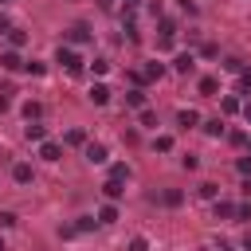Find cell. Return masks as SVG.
I'll use <instances>...</instances> for the list:
<instances>
[{"instance_id": "15", "label": "cell", "mask_w": 251, "mask_h": 251, "mask_svg": "<svg viewBox=\"0 0 251 251\" xmlns=\"http://www.w3.org/2000/svg\"><path fill=\"white\" fill-rule=\"evenodd\" d=\"M126 106H133V110H141V106H145V90H141V86H133V90H126Z\"/></svg>"}, {"instance_id": "43", "label": "cell", "mask_w": 251, "mask_h": 251, "mask_svg": "<svg viewBox=\"0 0 251 251\" xmlns=\"http://www.w3.org/2000/svg\"><path fill=\"white\" fill-rule=\"evenodd\" d=\"M243 251H251V231H247V239H243Z\"/></svg>"}, {"instance_id": "46", "label": "cell", "mask_w": 251, "mask_h": 251, "mask_svg": "<svg viewBox=\"0 0 251 251\" xmlns=\"http://www.w3.org/2000/svg\"><path fill=\"white\" fill-rule=\"evenodd\" d=\"M247 145H251V137H247Z\"/></svg>"}, {"instance_id": "25", "label": "cell", "mask_w": 251, "mask_h": 251, "mask_svg": "<svg viewBox=\"0 0 251 251\" xmlns=\"http://www.w3.org/2000/svg\"><path fill=\"white\" fill-rule=\"evenodd\" d=\"M8 39H12V47H24V43H27V31H20V27H12V31H8Z\"/></svg>"}, {"instance_id": "33", "label": "cell", "mask_w": 251, "mask_h": 251, "mask_svg": "<svg viewBox=\"0 0 251 251\" xmlns=\"http://www.w3.org/2000/svg\"><path fill=\"white\" fill-rule=\"evenodd\" d=\"M200 55H204V59H216V55H220V47H216V43H204V47H200Z\"/></svg>"}, {"instance_id": "1", "label": "cell", "mask_w": 251, "mask_h": 251, "mask_svg": "<svg viewBox=\"0 0 251 251\" xmlns=\"http://www.w3.org/2000/svg\"><path fill=\"white\" fill-rule=\"evenodd\" d=\"M55 63H59L67 75H82V55H78L75 47H59V51H55Z\"/></svg>"}, {"instance_id": "20", "label": "cell", "mask_w": 251, "mask_h": 251, "mask_svg": "<svg viewBox=\"0 0 251 251\" xmlns=\"http://www.w3.org/2000/svg\"><path fill=\"white\" fill-rule=\"evenodd\" d=\"M204 133H208V137H224V122H220V118H208V122H204Z\"/></svg>"}, {"instance_id": "45", "label": "cell", "mask_w": 251, "mask_h": 251, "mask_svg": "<svg viewBox=\"0 0 251 251\" xmlns=\"http://www.w3.org/2000/svg\"><path fill=\"white\" fill-rule=\"evenodd\" d=\"M126 4H137V0H126Z\"/></svg>"}, {"instance_id": "8", "label": "cell", "mask_w": 251, "mask_h": 251, "mask_svg": "<svg viewBox=\"0 0 251 251\" xmlns=\"http://www.w3.org/2000/svg\"><path fill=\"white\" fill-rule=\"evenodd\" d=\"M86 98H90V102H94V106H106V102H110V86H106V82H94V86H90V94H86Z\"/></svg>"}, {"instance_id": "10", "label": "cell", "mask_w": 251, "mask_h": 251, "mask_svg": "<svg viewBox=\"0 0 251 251\" xmlns=\"http://www.w3.org/2000/svg\"><path fill=\"white\" fill-rule=\"evenodd\" d=\"M141 75H145V82H157V78H161V75H165V63H161V59H149V63H145V71H141Z\"/></svg>"}, {"instance_id": "44", "label": "cell", "mask_w": 251, "mask_h": 251, "mask_svg": "<svg viewBox=\"0 0 251 251\" xmlns=\"http://www.w3.org/2000/svg\"><path fill=\"white\" fill-rule=\"evenodd\" d=\"M0 251H4V239H0Z\"/></svg>"}, {"instance_id": "13", "label": "cell", "mask_w": 251, "mask_h": 251, "mask_svg": "<svg viewBox=\"0 0 251 251\" xmlns=\"http://www.w3.org/2000/svg\"><path fill=\"white\" fill-rule=\"evenodd\" d=\"M67 39H71V43H90V27H86V24H75V27L67 31Z\"/></svg>"}, {"instance_id": "40", "label": "cell", "mask_w": 251, "mask_h": 251, "mask_svg": "<svg viewBox=\"0 0 251 251\" xmlns=\"http://www.w3.org/2000/svg\"><path fill=\"white\" fill-rule=\"evenodd\" d=\"M176 4H180V8L188 12V16H196V4H188V0H176Z\"/></svg>"}, {"instance_id": "23", "label": "cell", "mask_w": 251, "mask_h": 251, "mask_svg": "<svg viewBox=\"0 0 251 251\" xmlns=\"http://www.w3.org/2000/svg\"><path fill=\"white\" fill-rule=\"evenodd\" d=\"M90 71H94L98 78H102V75H110V59H102V55H98V59L90 63Z\"/></svg>"}, {"instance_id": "24", "label": "cell", "mask_w": 251, "mask_h": 251, "mask_svg": "<svg viewBox=\"0 0 251 251\" xmlns=\"http://www.w3.org/2000/svg\"><path fill=\"white\" fill-rule=\"evenodd\" d=\"M200 196H204V200H216V196H220V184L204 180V184H200Z\"/></svg>"}, {"instance_id": "34", "label": "cell", "mask_w": 251, "mask_h": 251, "mask_svg": "<svg viewBox=\"0 0 251 251\" xmlns=\"http://www.w3.org/2000/svg\"><path fill=\"white\" fill-rule=\"evenodd\" d=\"M235 169H239L243 176H251V157H239V161H235Z\"/></svg>"}, {"instance_id": "41", "label": "cell", "mask_w": 251, "mask_h": 251, "mask_svg": "<svg viewBox=\"0 0 251 251\" xmlns=\"http://www.w3.org/2000/svg\"><path fill=\"white\" fill-rule=\"evenodd\" d=\"M243 196L251 200V176H243Z\"/></svg>"}, {"instance_id": "21", "label": "cell", "mask_w": 251, "mask_h": 251, "mask_svg": "<svg viewBox=\"0 0 251 251\" xmlns=\"http://www.w3.org/2000/svg\"><path fill=\"white\" fill-rule=\"evenodd\" d=\"M173 145H176V141H173L169 133H161V137H153V149H157V153H173Z\"/></svg>"}, {"instance_id": "17", "label": "cell", "mask_w": 251, "mask_h": 251, "mask_svg": "<svg viewBox=\"0 0 251 251\" xmlns=\"http://www.w3.org/2000/svg\"><path fill=\"white\" fill-rule=\"evenodd\" d=\"M161 200H165V208H180V204H184V192H180V188H165Z\"/></svg>"}, {"instance_id": "2", "label": "cell", "mask_w": 251, "mask_h": 251, "mask_svg": "<svg viewBox=\"0 0 251 251\" xmlns=\"http://www.w3.org/2000/svg\"><path fill=\"white\" fill-rule=\"evenodd\" d=\"M82 157H86L90 165H106V157H110V153H106V145H102V141H86V145H82Z\"/></svg>"}, {"instance_id": "22", "label": "cell", "mask_w": 251, "mask_h": 251, "mask_svg": "<svg viewBox=\"0 0 251 251\" xmlns=\"http://www.w3.org/2000/svg\"><path fill=\"white\" fill-rule=\"evenodd\" d=\"M239 106H243V102H239L235 94H227V98L220 102V110H224V114H239Z\"/></svg>"}, {"instance_id": "6", "label": "cell", "mask_w": 251, "mask_h": 251, "mask_svg": "<svg viewBox=\"0 0 251 251\" xmlns=\"http://www.w3.org/2000/svg\"><path fill=\"white\" fill-rule=\"evenodd\" d=\"M12 180H16V184H31V180H35L31 165H27V161H16V165H12Z\"/></svg>"}, {"instance_id": "36", "label": "cell", "mask_w": 251, "mask_h": 251, "mask_svg": "<svg viewBox=\"0 0 251 251\" xmlns=\"http://www.w3.org/2000/svg\"><path fill=\"white\" fill-rule=\"evenodd\" d=\"M180 165H184V169H188V173H192V169H200V161H196V157H192V153H188V157H180Z\"/></svg>"}, {"instance_id": "7", "label": "cell", "mask_w": 251, "mask_h": 251, "mask_svg": "<svg viewBox=\"0 0 251 251\" xmlns=\"http://www.w3.org/2000/svg\"><path fill=\"white\" fill-rule=\"evenodd\" d=\"M0 67H4V71H20V67H24L20 51H16V47H12V51H0Z\"/></svg>"}, {"instance_id": "11", "label": "cell", "mask_w": 251, "mask_h": 251, "mask_svg": "<svg viewBox=\"0 0 251 251\" xmlns=\"http://www.w3.org/2000/svg\"><path fill=\"white\" fill-rule=\"evenodd\" d=\"M196 90H200L204 98H216V90H220V78H212V75H204V78L196 82Z\"/></svg>"}, {"instance_id": "19", "label": "cell", "mask_w": 251, "mask_h": 251, "mask_svg": "<svg viewBox=\"0 0 251 251\" xmlns=\"http://www.w3.org/2000/svg\"><path fill=\"white\" fill-rule=\"evenodd\" d=\"M24 118L27 122H39L43 118V102H24Z\"/></svg>"}, {"instance_id": "42", "label": "cell", "mask_w": 251, "mask_h": 251, "mask_svg": "<svg viewBox=\"0 0 251 251\" xmlns=\"http://www.w3.org/2000/svg\"><path fill=\"white\" fill-rule=\"evenodd\" d=\"M4 110H8V98H4V94H0V114H4Z\"/></svg>"}, {"instance_id": "26", "label": "cell", "mask_w": 251, "mask_h": 251, "mask_svg": "<svg viewBox=\"0 0 251 251\" xmlns=\"http://www.w3.org/2000/svg\"><path fill=\"white\" fill-rule=\"evenodd\" d=\"M141 126H149V129H157V114H153L149 106H141Z\"/></svg>"}, {"instance_id": "12", "label": "cell", "mask_w": 251, "mask_h": 251, "mask_svg": "<svg viewBox=\"0 0 251 251\" xmlns=\"http://www.w3.org/2000/svg\"><path fill=\"white\" fill-rule=\"evenodd\" d=\"M176 126H180V129H196V126H200V114H196V110H180V114H176Z\"/></svg>"}, {"instance_id": "37", "label": "cell", "mask_w": 251, "mask_h": 251, "mask_svg": "<svg viewBox=\"0 0 251 251\" xmlns=\"http://www.w3.org/2000/svg\"><path fill=\"white\" fill-rule=\"evenodd\" d=\"M239 82H243V86L251 90V67H243V71H239Z\"/></svg>"}, {"instance_id": "4", "label": "cell", "mask_w": 251, "mask_h": 251, "mask_svg": "<svg viewBox=\"0 0 251 251\" xmlns=\"http://www.w3.org/2000/svg\"><path fill=\"white\" fill-rule=\"evenodd\" d=\"M173 71H176V75H192V71H196V55H192V51H180V55L173 59Z\"/></svg>"}, {"instance_id": "31", "label": "cell", "mask_w": 251, "mask_h": 251, "mask_svg": "<svg viewBox=\"0 0 251 251\" xmlns=\"http://www.w3.org/2000/svg\"><path fill=\"white\" fill-rule=\"evenodd\" d=\"M94 224H98V220H94V216H78V224H75V227H78V231H90V227H94Z\"/></svg>"}, {"instance_id": "16", "label": "cell", "mask_w": 251, "mask_h": 251, "mask_svg": "<svg viewBox=\"0 0 251 251\" xmlns=\"http://www.w3.org/2000/svg\"><path fill=\"white\" fill-rule=\"evenodd\" d=\"M63 145L78 149V145H86V133H82V129H67V133H63Z\"/></svg>"}, {"instance_id": "35", "label": "cell", "mask_w": 251, "mask_h": 251, "mask_svg": "<svg viewBox=\"0 0 251 251\" xmlns=\"http://www.w3.org/2000/svg\"><path fill=\"white\" fill-rule=\"evenodd\" d=\"M235 216H239V220H251V200H243V204L235 208Z\"/></svg>"}, {"instance_id": "14", "label": "cell", "mask_w": 251, "mask_h": 251, "mask_svg": "<svg viewBox=\"0 0 251 251\" xmlns=\"http://www.w3.org/2000/svg\"><path fill=\"white\" fill-rule=\"evenodd\" d=\"M114 220H118V204H114V200H106V204L98 208V224H114Z\"/></svg>"}, {"instance_id": "32", "label": "cell", "mask_w": 251, "mask_h": 251, "mask_svg": "<svg viewBox=\"0 0 251 251\" xmlns=\"http://www.w3.org/2000/svg\"><path fill=\"white\" fill-rule=\"evenodd\" d=\"M4 227H16V212H0V231Z\"/></svg>"}, {"instance_id": "5", "label": "cell", "mask_w": 251, "mask_h": 251, "mask_svg": "<svg viewBox=\"0 0 251 251\" xmlns=\"http://www.w3.org/2000/svg\"><path fill=\"white\" fill-rule=\"evenodd\" d=\"M39 157H43L47 165H55V161L63 157V145H59V141H39Z\"/></svg>"}, {"instance_id": "27", "label": "cell", "mask_w": 251, "mask_h": 251, "mask_svg": "<svg viewBox=\"0 0 251 251\" xmlns=\"http://www.w3.org/2000/svg\"><path fill=\"white\" fill-rule=\"evenodd\" d=\"M110 176H118V180H129V165H122V161H118V165H110Z\"/></svg>"}, {"instance_id": "9", "label": "cell", "mask_w": 251, "mask_h": 251, "mask_svg": "<svg viewBox=\"0 0 251 251\" xmlns=\"http://www.w3.org/2000/svg\"><path fill=\"white\" fill-rule=\"evenodd\" d=\"M24 137H27V141H35V145H39V141H47V126L27 122V126H24Z\"/></svg>"}, {"instance_id": "28", "label": "cell", "mask_w": 251, "mask_h": 251, "mask_svg": "<svg viewBox=\"0 0 251 251\" xmlns=\"http://www.w3.org/2000/svg\"><path fill=\"white\" fill-rule=\"evenodd\" d=\"M129 251H149V239H145V235H133V239H129Z\"/></svg>"}, {"instance_id": "39", "label": "cell", "mask_w": 251, "mask_h": 251, "mask_svg": "<svg viewBox=\"0 0 251 251\" xmlns=\"http://www.w3.org/2000/svg\"><path fill=\"white\" fill-rule=\"evenodd\" d=\"M239 114H243V122L251 126V102H243V106H239Z\"/></svg>"}, {"instance_id": "29", "label": "cell", "mask_w": 251, "mask_h": 251, "mask_svg": "<svg viewBox=\"0 0 251 251\" xmlns=\"http://www.w3.org/2000/svg\"><path fill=\"white\" fill-rule=\"evenodd\" d=\"M224 71H231V75H239V71H243V59H224Z\"/></svg>"}, {"instance_id": "30", "label": "cell", "mask_w": 251, "mask_h": 251, "mask_svg": "<svg viewBox=\"0 0 251 251\" xmlns=\"http://www.w3.org/2000/svg\"><path fill=\"white\" fill-rule=\"evenodd\" d=\"M24 67H27V75H35V78H39V75H47V67H43V63H35V59H31V63H24Z\"/></svg>"}, {"instance_id": "3", "label": "cell", "mask_w": 251, "mask_h": 251, "mask_svg": "<svg viewBox=\"0 0 251 251\" xmlns=\"http://www.w3.org/2000/svg\"><path fill=\"white\" fill-rule=\"evenodd\" d=\"M102 196L118 204V200L126 196V180H118V176H106V184H102Z\"/></svg>"}, {"instance_id": "38", "label": "cell", "mask_w": 251, "mask_h": 251, "mask_svg": "<svg viewBox=\"0 0 251 251\" xmlns=\"http://www.w3.org/2000/svg\"><path fill=\"white\" fill-rule=\"evenodd\" d=\"M8 31H12V20H8V16H0V35H8Z\"/></svg>"}, {"instance_id": "18", "label": "cell", "mask_w": 251, "mask_h": 251, "mask_svg": "<svg viewBox=\"0 0 251 251\" xmlns=\"http://www.w3.org/2000/svg\"><path fill=\"white\" fill-rule=\"evenodd\" d=\"M231 216H235V204H231V200H220V196H216V220H231Z\"/></svg>"}]
</instances>
